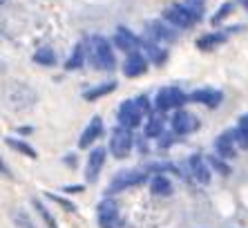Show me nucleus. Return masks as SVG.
Returning <instances> with one entry per match:
<instances>
[{
	"instance_id": "nucleus-8",
	"label": "nucleus",
	"mask_w": 248,
	"mask_h": 228,
	"mask_svg": "<svg viewBox=\"0 0 248 228\" xmlns=\"http://www.w3.org/2000/svg\"><path fill=\"white\" fill-rule=\"evenodd\" d=\"M7 103L16 110H25L29 105H34L36 103V94L29 90L27 85H20V83H12V85H7V94H5Z\"/></svg>"
},
{
	"instance_id": "nucleus-6",
	"label": "nucleus",
	"mask_w": 248,
	"mask_h": 228,
	"mask_svg": "<svg viewBox=\"0 0 248 228\" xmlns=\"http://www.w3.org/2000/svg\"><path fill=\"white\" fill-rule=\"evenodd\" d=\"M143 27H145V36L156 40V43H174V40L179 38L177 27L170 25L168 20H163V18L161 20H148Z\"/></svg>"
},
{
	"instance_id": "nucleus-3",
	"label": "nucleus",
	"mask_w": 248,
	"mask_h": 228,
	"mask_svg": "<svg viewBox=\"0 0 248 228\" xmlns=\"http://www.w3.org/2000/svg\"><path fill=\"white\" fill-rule=\"evenodd\" d=\"M161 16H163V20H168V23L174 25L177 29H192L199 23V18H197L184 2H174V5L166 7Z\"/></svg>"
},
{
	"instance_id": "nucleus-26",
	"label": "nucleus",
	"mask_w": 248,
	"mask_h": 228,
	"mask_svg": "<svg viewBox=\"0 0 248 228\" xmlns=\"http://www.w3.org/2000/svg\"><path fill=\"white\" fill-rule=\"evenodd\" d=\"M12 222L16 228H36V224L31 222V217L25 208H14L12 211Z\"/></svg>"
},
{
	"instance_id": "nucleus-19",
	"label": "nucleus",
	"mask_w": 248,
	"mask_h": 228,
	"mask_svg": "<svg viewBox=\"0 0 248 228\" xmlns=\"http://www.w3.org/2000/svg\"><path fill=\"white\" fill-rule=\"evenodd\" d=\"M101 134H103V119H101V116H92L90 123H87V128L83 130L81 139H78V148H87V146H92Z\"/></svg>"
},
{
	"instance_id": "nucleus-10",
	"label": "nucleus",
	"mask_w": 248,
	"mask_h": 228,
	"mask_svg": "<svg viewBox=\"0 0 248 228\" xmlns=\"http://www.w3.org/2000/svg\"><path fill=\"white\" fill-rule=\"evenodd\" d=\"M148 67H150V61H148V56H145L141 49L125 54V61H123V74H125L127 79H139V76H143L145 72H148Z\"/></svg>"
},
{
	"instance_id": "nucleus-7",
	"label": "nucleus",
	"mask_w": 248,
	"mask_h": 228,
	"mask_svg": "<svg viewBox=\"0 0 248 228\" xmlns=\"http://www.w3.org/2000/svg\"><path fill=\"white\" fill-rule=\"evenodd\" d=\"M143 116H145L143 110L139 108L134 98H127V101H123L121 105H119V112H116L119 126L130 128V130H134V128L141 126V123H143Z\"/></svg>"
},
{
	"instance_id": "nucleus-23",
	"label": "nucleus",
	"mask_w": 248,
	"mask_h": 228,
	"mask_svg": "<svg viewBox=\"0 0 248 228\" xmlns=\"http://www.w3.org/2000/svg\"><path fill=\"white\" fill-rule=\"evenodd\" d=\"M163 116H161V112L159 114H150L148 116V123H145V128H143V132H145V137H150V139H159L163 134Z\"/></svg>"
},
{
	"instance_id": "nucleus-2",
	"label": "nucleus",
	"mask_w": 248,
	"mask_h": 228,
	"mask_svg": "<svg viewBox=\"0 0 248 228\" xmlns=\"http://www.w3.org/2000/svg\"><path fill=\"white\" fill-rule=\"evenodd\" d=\"M190 101L188 94H184L181 87H174V85H168V87H161L156 92L155 97V110L156 112H170V110H179L184 108L186 103Z\"/></svg>"
},
{
	"instance_id": "nucleus-13",
	"label": "nucleus",
	"mask_w": 248,
	"mask_h": 228,
	"mask_svg": "<svg viewBox=\"0 0 248 228\" xmlns=\"http://www.w3.org/2000/svg\"><path fill=\"white\" fill-rule=\"evenodd\" d=\"M114 47L116 49H121V51H125V54L137 51V49H141V36L134 34L132 29H127V27H116Z\"/></svg>"
},
{
	"instance_id": "nucleus-9",
	"label": "nucleus",
	"mask_w": 248,
	"mask_h": 228,
	"mask_svg": "<svg viewBox=\"0 0 248 228\" xmlns=\"http://www.w3.org/2000/svg\"><path fill=\"white\" fill-rule=\"evenodd\" d=\"M170 128H172L174 134H179V137H186V134H190V132L199 130V119H197L192 112H188V110L179 108L177 112L172 114V119H170Z\"/></svg>"
},
{
	"instance_id": "nucleus-22",
	"label": "nucleus",
	"mask_w": 248,
	"mask_h": 228,
	"mask_svg": "<svg viewBox=\"0 0 248 228\" xmlns=\"http://www.w3.org/2000/svg\"><path fill=\"white\" fill-rule=\"evenodd\" d=\"M116 81H108V83H101V85H96V87H90V90H85L83 92V98L85 101H96V98H101V97H108V94H112V92L116 90Z\"/></svg>"
},
{
	"instance_id": "nucleus-39",
	"label": "nucleus",
	"mask_w": 248,
	"mask_h": 228,
	"mask_svg": "<svg viewBox=\"0 0 248 228\" xmlns=\"http://www.w3.org/2000/svg\"><path fill=\"white\" fill-rule=\"evenodd\" d=\"M5 72H7V63H5V61H2V58H0V76L5 74Z\"/></svg>"
},
{
	"instance_id": "nucleus-30",
	"label": "nucleus",
	"mask_w": 248,
	"mask_h": 228,
	"mask_svg": "<svg viewBox=\"0 0 248 228\" xmlns=\"http://www.w3.org/2000/svg\"><path fill=\"white\" fill-rule=\"evenodd\" d=\"M188 9H190L192 14H195L199 20H202V16H203V12H206V0H181Z\"/></svg>"
},
{
	"instance_id": "nucleus-31",
	"label": "nucleus",
	"mask_w": 248,
	"mask_h": 228,
	"mask_svg": "<svg viewBox=\"0 0 248 228\" xmlns=\"http://www.w3.org/2000/svg\"><path fill=\"white\" fill-rule=\"evenodd\" d=\"M47 195V199H52V201H56L58 206H63L67 212H76L78 208H76V204H72V201H67V199H63L61 195H54V193H45Z\"/></svg>"
},
{
	"instance_id": "nucleus-34",
	"label": "nucleus",
	"mask_w": 248,
	"mask_h": 228,
	"mask_svg": "<svg viewBox=\"0 0 248 228\" xmlns=\"http://www.w3.org/2000/svg\"><path fill=\"white\" fill-rule=\"evenodd\" d=\"M177 137H179V134H174V132L172 134H161V143H159V148H170Z\"/></svg>"
},
{
	"instance_id": "nucleus-32",
	"label": "nucleus",
	"mask_w": 248,
	"mask_h": 228,
	"mask_svg": "<svg viewBox=\"0 0 248 228\" xmlns=\"http://www.w3.org/2000/svg\"><path fill=\"white\" fill-rule=\"evenodd\" d=\"M134 101H137L139 108L143 110V114H148V116H150V114H152V103H150V98L145 97V94H141V97H137Z\"/></svg>"
},
{
	"instance_id": "nucleus-15",
	"label": "nucleus",
	"mask_w": 248,
	"mask_h": 228,
	"mask_svg": "<svg viewBox=\"0 0 248 228\" xmlns=\"http://www.w3.org/2000/svg\"><path fill=\"white\" fill-rule=\"evenodd\" d=\"M188 98L192 103H202L206 108H219L221 101H224V94L219 90H215V87H199L192 94H188Z\"/></svg>"
},
{
	"instance_id": "nucleus-28",
	"label": "nucleus",
	"mask_w": 248,
	"mask_h": 228,
	"mask_svg": "<svg viewBox=\"0 0 248 228\" xmlns=\"http://www.w3.org/2000/svg\"><path fill=\"white\" fill-rule=\"evenodd\" d=\"M206 161H208V165L213 168V170H217L221 175V177H231V165L226 163V159H221L219 154H210V157H206Z\"/></svg>"
},
{
	"instance_id": "nucleus-5",
	"label": "nucleus",
	"mask_w": 248,
	"mask_h": 228,
	"mask_svg": "<svg viewBox=\"0 0 248 228\" xmlns=\"http://www.w3.org/2000/svg\"><path fill=\"white\" fill-rule=\"evenodd\" d=\"M132 146H134V137L132 132H130V128H114V132H112L110 137V152L114 154L116 159H125L127 154L132 152Z\"/></svg>"
},
{
	"instance_id": "nucleus-14",
	"label": "nucleus",
	"mask_w": 248,
	"mask_h": 228,
	"mask_svg": "<svg viewBox=\"0 0 248 228\" xmlns=\"http://www.w3.org/2000/svg\"><path fill=\"white\" fill-rule=\"evenodd\" d=\"M215 154H219L221 159H226V161H231L237 157V141H235L232 130L221 132L219 137L215 139Z\"/></svg>"
},
{
	"instance_id": "nucleus-33",
	"label": "nucleus",
	"mask_w": 248,
	"mask_h": 228,
	"mask_svg": "<svg viewBox=\"0 0 248 228\" xmlns=\"http://www.w3.org/2000/svg\"><path fill=\"white\" fill-rule=\"evenodd\" d=\"M232 134H235V141H237V148L239 150H248V134H244V132H239L235 128L232 130Z\"/></svg>"
},
{
	"instance_id": "nucleus-17",
	"label": "nucleus",
	"mask_w": 248,
	"mask_h": 228,
	"mask_svg": "<svg viewBox=\"0 0 248 228\" xmlns=\"http://www.w3.org/2000/svg\"><path fill=\"white\" fill-rule=\"evenodd\" d=\"M141 51L148 56L152 65H163L168 61V49H163L156 40L148 38V36H141Z\"/></svg>"
},
{
	"instance_id": "nucleus-11",
	"label": "nucleus",
	"mask_w": 248,
	"mask_h": 228,
	"mask_svg": "<svg viewBox=\"0 0 248 228\" xmlns=\"http://www.w3.org/2000/svg\"><path fill=\"white\" fill-rule=\"evenodd\" d=\"M145 179H148V175H145V172H141V170L121 172V175H116V177L112 179L110 188H108V195H116V193H121V190L134 188V186H141V183H145Z\"/></svg>"
},
{
	"instance_id": "nucleus-12",
	"label": "nucleus",
	"mask_w": 248,
	"mask_h": 228,
	"mask_svg": "<svg viewBox=\"0 0 248 228\" xmlns=\"http://www.w3.org/2000/svg\"><path fill=\"white\" fill-rule=\"evenodd\" d=\"M105 157H108V150L105 148H94L92 152L87 154V163H85V179L87 183H94L101 175L105 165Z\"/></svg>"
},
{
	"instance_id": "nucleus-18",
	"label": "nucleus",
	"mask_w": 248,
	"mask_h": 228,
	"mask_svg": "<svg viewBox=\"0 0 248 228\" xmlns=\"http://www.w3.org/2000/svg\"><path fill=\"white\" fill-rule=\"evenodd\" d=\"M228 36H231L228 29H224V32H210V34H203V36L197 38V49L213 51V49H217L219 45H224L226 40H228Z\"/></svg>"
},
{
	"instance_id": "nucleus-36",
	"label": "nucleus",
	"mask_w": 248,
	"mask_h": 228,
	"mask_svg": "<svg viewBox=\"0 0 248 228\" xmlns=\"http://www.w3.org/2000/svg\"><path fill=\"white\" fill-rule=\"evenodd\" d=\"M0 175H2V177H7V179H12V177H14L12 170H9V165H7L5 161H2V157H0Z\"/></svg>"
},
{
	"instance_id": "nucleus-38",
	"label": "nucleus",
	"mask_w": 248,
	"mask_h": 228,
	"mask_svg": "<svg viewBox=\"0 0 248 228\" xmlns=\"http://www.w3.org/2000/svg\"><path fill=\"white\" fill-rule=\"evenodd\" d=\"M74 159H76L74 154H69V157H65V163H67V165H74V163H76Z\"/></svg>"
},
{
	"instance_id": "nucleus-4",
	"label": "nucleus",
	"mask_w": 248,
	"mask_h": 228,
	"mask_svg": "<svg viewBox=\"0 0 248 228\" xmlns=\"http://www.w3.org/2000/svg\"><path fill=\"white\" fill-rule=\"evenodd\" d=\"M96 215H98V226L101 228H123L125 222L119 215V201L112 197H105L101 204L96 206Z\"/></svg>"
},
{
	"instance_id": "nucleus-29",
	"label": "nucleus",
	"mask_w": 248,
	"mask_h": 228,
	"mask_svg": "<svg viewBox=\"0 0 248 228\" xmlns=\"http://www.w3.org/2000/svg\"><path fill=\"white\" fill-rule=\"evenodd\" d=\"M232 12H235V5H232V2H224V5H221L219 9L215 12V16L210 18V23H213V25H221Z\"/></svg>"
},
{
	"instance_id": "nucleus-25",
	"label": "nucleus",
	"mask_w": 248,
	"mask_h": 228,
	"mask_svg": "<svg viewBox=\"0 0 248 228\" xmlns=\"http://www.w3.org/2000/svg\"><path fill=\"white\" fill-rule=\"evenodd\" d=\"M36 65H43V67H54L56 65V54H54L49 47H41V49L34 51V56H31Z\"/></svg>"
},
{
	"instance_id": "nucleus-37",
	"label": "nucleus",
	"mask_w": 248,
	"mask_h": 228,
	"mask_svg": "<svg viewBox=\"0 0 248 228\" xmlns=\"http://www.w3.org/2000/svg\"><path fill=\"white\" fill-rule=\"evenodd\" d=\"M65 193H83V186H63Z\"/></svg>"
},
{
	"instance_id": "nucleus-35",
	"label": "nucleus",
	"mask_w": 248,
	"mask_h": 228,
	"mask_svg": "<svg viewBox=\"0 0 248 228\" xmlns=\"http://www.w3.org/2000/svg\"><path fill=\"white\" fill-rule=\"evenodd\" d=\"M237 130L244 132V134H248V112L242 114V116L237 119Z\"/></svg>"
},
{
	"instance_id": "nucleus-27",
	"label": "nucleus",
	"mask_w": 248,
	"mask_h": 228,
	"mask_svg": "<svg viewBox=\"0 0 248 228\" xmlns=\"http://www.w3.org/2000/svg\"><path fill=\"white\" fill-rule=\"evenodd\" d=\"M31 206H34V211L41 215V219L45 222L47 228H58V224H56V219H54V215L49 212V208H45V206H43L41 199H31Z\"/></svg>"
},
{
	"instance_id": "nucleus-24",
	"label": "nucleus",
	"mask_w": 248,
	"mask_h": 228,
	"mask_svg": "<svg viewBox=\"0 0 248 228\" xmlns=\"http://www.w3.org/2000/svg\"><path fill=\"white\" fill-rule=\"evenodd\" d=\"M5 143L9 146L12 150H16V152L25 154V157H29V159H36L38 157V152H36L31 146H29L27 141H23V139H14V137H5Z\"/></svg>"
},
{
	"instance_id": "nucleus-21",
	"label": "nucleus",
	"mask_w": 248,
	"mask_h": 228,
	"mask_svg": "<svg viewBox=\"0 0 248 228\" xmlns=\"http://www.w3.org/2000/svg\"><path fill=\"white\" fill-rule=\"evenodd\" d=\"M150 193L156 195V197H170V195H172V181H170L166 175L156 172L150 179Z\"/></svg>"
},
{
	"instance_id": "nucleus-1",
	"label": "nucleus",
	"mask_w": 248,
	"mask_h": 228,
	"mask_svg": "<svg viewBox=\"0 0 248 228\" xmlns=\"http://www.w3.org/2000/svg\"><path fill=\"white\" fill-rule=\"evenodd\" d=\"M87 61L96 72H114L116 69V56L112 49V43L105 36L94 34L87 40Z\"/></svg>"
},
{
	"instance_id": "nucleus-20",
	"label": "nucleus",
	"mask_w": 248,
	"mask_h": 228,
	"mask_svg": "<svg viewBox=\"0 0 248 228\" xmlns=\"http://www.w3.org/2000/svg\"><path fill=\"white\" fill-rule=\"evenodd\" d=\"M87 61V40H78L69 54V58L65 61V69L67 72H76V69H81Z\"/></svg>"
},
{
	"instance_id": "nucleus-16",
	"label": "nucleus",
	"mask_w": 248,
	"mask_h": 228,
	"mask_svg": "<svg viewBox=\"0 0 248 228\" xmlns=\"http://www.w3.org/2000/svg\"><path fill=\"white\" fill-rule=\"evenodd\" d=\"M188 168H190V175L195 177V181H199L202 186H208L210 183V165H208L206 157H202V154H192V157H188Z\"/></svg>"
}]
</instances>
